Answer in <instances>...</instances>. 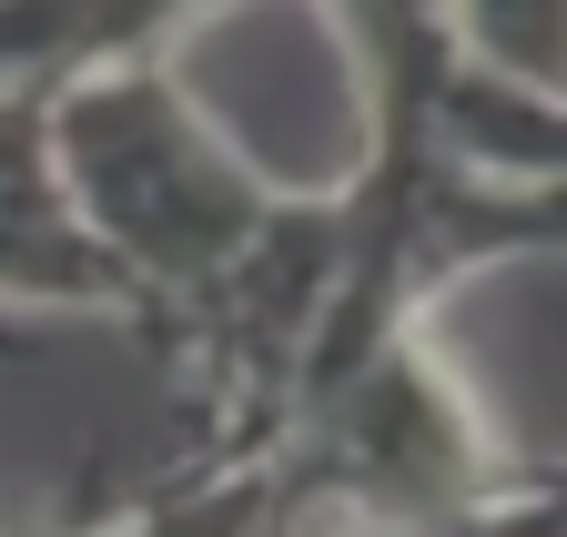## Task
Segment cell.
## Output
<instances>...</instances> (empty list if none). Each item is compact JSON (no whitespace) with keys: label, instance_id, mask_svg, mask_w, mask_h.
<instances>
[{"label":"cell","instance_id":"obj_1","mask_svg":"<svg viewBox=\"0 0 567 537\" xmlns=\"http://www.w3.org/2000/svg\"><path fill=\"white\" fill-rule=\"evenodd\" d=\"M51 143H61V183L82 204V224L112 244L142 304L203 314L295 224V193H274L163 61L71 82L51 102Z\"/></svg>","mask_w":567,"mask_h":537},{"label":"cell","instance_id":"obj_2","mask_svg":"<svg viewBox=\"0 0 567 537\" xmlns=\"http://www.w3.org/2000/svg\"><path fill=\"white\" fill-rule=\"evenodd\" d=\"M11 304H61V314H142V285L112 264V244L82 224L61 183L51 102L0 92V314Z\"/></svg>","mask_w":567,"mask_h":537},{"label":"cell","instance_id":"obj_4","mask_svg":"<svg viewBox=\"0 0 567 537\" xmlns=\"http://www.w3.org/2000/svg\"><path fill=\"white\" fill-rule=\"evenodd\" d=\"M425 537H567V487L557 477H517L507 497H486V507L425 527Z\"/></svg>","mask_w":567,"mask_h":537},{"label":"cell","instance_id":"obj_5","mask_svg":"<svg viewBox=\"0 0 567 537\" xmlns=\"http://www.w3.org/2000/svg\"><path fill=\"white\" fill-rule=\"evenodd\" d=\"M31 345H41V334H31L21 314H0V355H31Z\"/></svg>","mask_w":567,"mask_h":537},{"label":"cell","instance_id":"obj_3","mask_svg":"<svg viewBox=\"0 0 567 537\" xmlns=\"http://www.w3.org/2000/svg\"><path fill=\"white\" fill-rule=\"evenodd\" d=\"M203 11V0H0V92L61 102L92 72H132L163 61V41Z\"/></svg>","mask_w":567,"mask_h":537}]
</instances>
